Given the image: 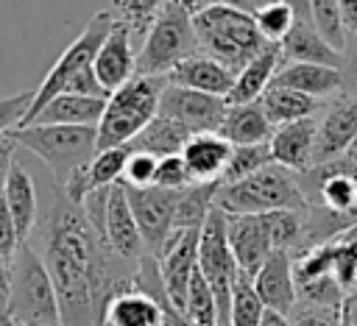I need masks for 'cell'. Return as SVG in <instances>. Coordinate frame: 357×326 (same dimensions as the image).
<instances>
[{"instance_id": "31", "label": "cell", "mask_w": 357, "mask_h": 326, "mask_svg": "<svg viewBox=\"0 0 357 326\" xmlns=\"http://www.w3.org/2000/svg\"><path fill=\"white\" fill-rule=\"evenodd\" d=\"M265 315V304L259 301L251 276L237 273L229 304V326H259Z\"/></svg>"}, {"instance_id": "51", "label": "cell", "mask_w": 357, "mask_h": 326, "mask_svg": "<svg viewBox=\"0 0 357 326\" xmlns=\"http://www.w3.org/2000/svg\"><path fill=\"white\" fill-rule=\"evenodd\" d=\"M184 11H190V14H198L201 8H206V6H212V3H218V0H176Z\"/></svg>"}, {"instance_id": "23", "label": "cell", "mask_w": 357, "mask_h": 326, "mask_svg": "<svg viewBox=\"0 0 357 326\" xmlns=\"http://www.w3.org/2000/svg\"><path fill=\"white\" fill-rule=\"evenodd\" d=\"M279 64H282L279 42H265V47L240 72H234V84H231V89L226 95V103H251V100H259V95L271 86Z\"/></svg>"}, {"instance_id": "48", "label": "cell", "mask_w": 357, "mask_h": 326, "mask_svg": "<svg viewBox=\"0 0 357 326\" xmlns=\"http://www.w3.org/2000/svg\"><path fill=\"white\" fill-rule=\"evenodd\" d=\"M298 22H310V0H284Z\"/></svg>"}, {"instance_id": "26", "label": "cell", "mask_w": 357, "mask_h": 326, "mask_svg": "<svg viewBox=\"0 0 357 326\" xmlns=\"http://www.w3.org/2000/svg\"><path fill=\"white\" fill-rule=\"evenodd\" d=\"M282 61H307V64H324V67H340V50H335L315 28L312 22H293L287 36L279 42Z\"/></svg>"}, {"instance_id": "44", "label": "cell", "mask_w": 357, "mask_h": 326, "mask_svg": "<svg viewBox=\"0 0 357 326\" xmlns=\"http://www.w3.org/2000/svg\"><path fill=\"white\" fill-rule=\"evenodd\" d=\"M14 159H17V142H14V137L6 131V134H0V195H3V187H6V178H8V173H11Z\"/></svg>"}, {"instance_id": "42", "label": "cell", "mask_w": 357, "mask_h": 326, "mask_svg": "<svg viewBox=\"0 0 357 326\" xmlns=\"http://www.w3.org/2000/svg\"><path fill=\"white\" fill-rule=\"evenodd\" d=\"M337 72H340V95H357V36L351 33H346Z\"/></svg>"}, {"instance_id": "53", "label": "cell", "mask_w": 357, "mask_h": 326, "mask_svg": "<svg viewBox=\"0 0 357 326\" xmlns=\"http://www.w3.org/2000/svg\"><path fill=\"white\" fill-rule=\"evenodd\" d=\"M0 326H20V323H17L6 309H0Z\"/></svg>"}, {"instance_id": "35", "label": "cell", "mask_w": 357, "mask_h": 326, "mask_svg": "<svg viewBox=\"0 0 357 326\" xmlns=\"http://www.w3.org/2000/svg\"><path fill=\"white\" fill-rule=\"evenodd\" d=\"M310 22L335 50H343L346 28H343V20H340L337 0H310Z\"/></svg>"}, {"instance_id": "16", "label": "cell", "mask_w": 357, "mask_h": 326, "mask_svg": "<svg viewBox=\"0 0 357 326\" xmlns=\"http://www.w3.org/2000/svg\"><path fill=\"white\" fill-rule=\"evenodd\" d=\"M226 237L234 254L237 270L254 276L273 251L265 212L262 215H226Z\"/></svg>"}, {"instance_id": "12", "label": "cell", "mask_w": 357, "mask_h": 326, "mask_svg": "<svg viewBox=\"0 0 357 326\" xmlns=\"http://www.w3.org/2000/svg\"><path fill=\"white\" fill-rule=\"evenodd\" d=\"M198 234H201V228H173L170 237L165 240L162 251L156 254L165 295L178 312L187 298L190 276L198 265Z\"/></svg>"}, {"instance_id": "8", "label": "cell", "mask_w": 357, "mask_h": 326, "mask_svg": "<svg viewBox=\"0 0 357 326\" xmlns=\"http://www.w3.org/2000/svg\"><path fill=\"white\" fill-rule=\"evenodd\" d=\"M114 17H117L114 11H98V14H92V17H89V22L81 28V33H78V36L64 47V53L56 59V64L50 67V72L45 75V81L33 89L31 109H28V114L22 117V123H20V125H28V123L36 117V111H39L50 98L61 95V92L67 89V84H70L81 70L92 67V61H95V53H98L100 42L106 39L109 28L114 25Z\"/></svg>"}, {"instance_id": "17", "label": "cell", "mask_w": 357, "mask_h": 326, "mask_svg": "<svg viewBox=\"0 0 357 326\" xmlns=\"http://www.w3.org/2000/svg\"><path fill=\"white\" fill-rule=\"evenodd\" d=\"M254 290L259 295V301L265 304V309L279 312V315H290V309L296 306V281H293V254L273 248L268 254V259L259 265V270L251 276Z\"/></svg>"}, {"instance_id": "32", "label": "cell", "mask_w": 357, "mask_h": 326, "mask_svg": "<svg viewBox=\"0 0 357 326\" xmlns=\"http://www.w3.org/2000/svg\"><path fill=\"white\" fill-rule=\"evenodd\" d=\"M273 159H271V148L268 142H259V145H231V153H229V162L223 167V176H220V184H231V181H240L262 167H268Z\"/></svg>"}, {"instance_id": "1", "label": "cell", "mask_w": 357, "mask_h": 326, "mask_svg": "<svg viewBox=\"0 0 357 326\" xmlns=\"http://www.w3.org/2000/svg\"><path fill=\"white\" fill-rule=\"evenodd\" d=\"M42 234V259L59 298L61 326H100L103 304L112 293L134 281L139 262L120 259L56 181L50 184Z\"/></svg>"}, {"instance_id": "15", "label": "cell", "mask_w": 357, "mask_h": 326, "mask_svg": "<svg viewBox=\"0 0 357 326\" xmlns=\"http://www.w3.org/2000/svg\"><path fill=\"white\" fill-rule=\"evenodd\" d=\"M100 237L126 262H139L142 254H145V245H142V237H139L134 212L128 206L123 181L109 184L106 212H103V223H100Z\"/></svg>"}, {"instance_id": "37", "label": "cell", "mask_w": 357, "mask_h": 326, "mask_svg": "<svg viewBox=\"0 0 357 326\" xmlns=\"http://www.w3.org/2000/svg\"><path fill=\"white\" fill-rule=\"evenodd\" d=\"M162 3H165V0H114V8H117L114 14H117L120 20H126V22L131 25L134 39L142 42V36H145V31L151 28L153 17L159 14Z\"/></svg>"}, {"instance_id": "18", "label": "cell", "mask_w": 357, "mask_h": 326, "mask_svg": "<svg viewBox=\"0 0 357 326\" xmlns=\"http://www.w3.org/2000/svg\"><path fill=\"white\" fill-rule=\"evenodd\" d=\"M315 134H318V120L315 117H304V120L276 125L271 139H268L271 159L276 164L293 170V173H304L307 167H312Z\"/></svg>"}, {"instance_id": "4", "label": "cell", "mask_w": 357, "mask_h": 326, "mask_svg": "<svg viewBox=\"0 0 357 326\" xmlns=\"http://www.w3.org/2000/svg\"><path fill=\"white\" fill-rule=\"evenodd\" d=\"M215 206L226 215H262L276 209L307 212V198L298 187L296 173L271 162L268 167L240 181L220 184L215 192Z\"/></svg>"}, {"instance_id": "36", "label": "cell", "mask_w": 357, "mask_h": 326, "mask_svg": "<svg viewBox=\"0 0 357 326\" xmlns=\"http://www.w3.org/2000/svg\"><path fill=\"white\" fill-rule=\"evenodd\" d=\"M254 22H257V31L262 33L265 42H282L287 36V31L293 28L296 17H293V11L284 0H273V3L257 6Z\"/></svg>"}, {"instance_id": "7", "label": "cell", "mask_w": 357, "mask_h": 326, "mask_svg": "<svg viewBox=\"0 0 357 326\" xmlns=\"http://www.w3.org/2000/svg\"><path fill=\"white\" fill-rule=\"evenodd\" d=\"M198 53L192 14L176 0H165L137 53V75H167L178 61Z\"/></svg>"}, {"instance_id": "24", "label": "cell", "mask_w": 357, "mask_h": 326, "mask_svg": "<svg viewBox=\"0 0 357 326\" xmlns=\"http://www.w3.org/2000/svg\"><path fill=\"white\" fill-rule=\"evenodd\" d=\"M103 109H106V98L61 92L50 98L28 125L33 123L36 125H98Z\"/></svg>"}, {"instance_id": "21", "label": "cell", "mask_w": 357, "mask_h": 326, "mask_svg": "<svg viewBox=\"0 0 357 326\" xmlns=\"http://www.w3.org/2000/svg\"><path fill=\"white\" fill-rule=\"evenodd\" d=\"M165 78H167V84L209 92V95H220V98H226L231 84H234V72L229 67H223L220 61L204 56V53H195V56L178 61Z\"/></svg>"}, {"instance_id": "52", "label": "cell", "mask_w": 357, "mask_h": 326, "mask_svg": "<svg viewBox=\"0 0 357 326\" xmlns=\"http://www.w3.org/2000/svg\"><path fill=\"white\" fill-rule=\"evenodd\" d=\"M218 3L231 6V8H240V11H248V14H254L257 6H259V0H218Z\"/></svg>"}, {"instance_id": "41", "label": "cell", "mask_w": 357, "mask_h": 326, "mask_svg": "<svg viewBox=\"0 0 357 326\" xmlns=\"http://www.w3.org/2000/svg\"><path fill=\"white\" fill-rule=\"evenodd\" d=\"M31 100H33V89L0 98V134L17 128V125L22 123V117H25L28 109H31Z\"/></svg>"}, {"instance_id": "25", "label": "cell", "mask_w": 357, "mask_h": 326, "mask_svg": "<svg viewBox=\"0 0 357 326\" xmlns=\"http://www.w3.org/2000/svg\"><path fill=\"white\" fill-rule=\"evenodd\" d=\"M218 134L229 145H259V142H268L271 139L273 125L265 117L259 100H251V103H229Z\"/></svg>"}, {"instance_id": "13", "label": "cell", "mask_w": 357, "mask_h": 326, "mask_svg": "<svg viewBox=\"0 0 357 326\" xmlns=\"http://www.w3.org/2000/svg\"><path fill=\"white\" fill-rule=\"evenodd\" d=\"M357 137V95H335L324 100V114L318 120L315 153L312 164L332 162L346 153L351 139Z\"/></svg>"}, {"instance_id": "9", "label": "cell", "mask_w": 357, "mask_h": 326, "mask_svg": "<svg viewBox=\"0 0 357 326\" xmlns=\"http://www.w3.org/2000/svg\"><path fill=\"white\" fill-rule=\"evenodd\" d=\"M198 270L209 281L218 304V326H229V304H231V287L237 279V262L229 248L226 237V212L212 206L206 215L201 234H198Z\"/></svg>"}, {"instance_id": "43", "label": "cell", "mask_w": 357, "mask_h": 326, "mask_svg": "<svg viewBox=\"0 0 357 326\" xmlns=\"http://www.w3.org/2000/svg\"><path fill=\"white\" fill-rule=\"evenodd\" d=\"M17 245H20V237H17L14 220H11V215H8V206H6V201H3V195H0V259L11 265V256H14Z\"/></svg>"}, {"instance_id": "3", "label": "cell", "mask_w": 357, "mask_h": 326, "mask_svg": "<svg viewBox=\"0 0 357 326\" xmlns=\"http://www.w3.org/2000/svg\"><path fill=\"white\" fill-rule=\"evenodd\" d=\"M20 326H61L59 298L45 259L25 240L8 265V295L3 306Z\"/></svg>"}, {"instance_id": "34", "label": "cell", "mask_w": 357, "mask_h": 326, "mask_svg": "<svg viewBox=\"0 0 357 326\" xmlns=\"http://www.w3.org/2000/svg\"><path fill=\"white\" fill-rule=\"evenodd\" d=\"M332 276L343 287V293L357 284V234L346 228L332 240Z\"/></svg>"}, {"instance_id": "29", "label": "cell", "mask_w": 357, "mask_h": 326, "mask_svg": "<svg viewBox=\"0 0 357 326\" xmlns=\"http://www.w3.org/2000/svg\"><path fill=\"white\" fill-rule=\"evenodd\" d=\"M218 187H220V181H192L190 187H184L178 192L173 228H201L206 215L215 206Z\"/></svg>"}, {"instance_id": "5", "label": "cell", "mask_w": 357, "mask_h": 326, "mask_svg": "<svg viewBox=\"0 0 357 326\" xmlns=\"http://www.w3.org/2000/svg\"><path fill=\"white\" fill-rule=\"evenodd\" d=\"M165 75H134L106 98V109L98 120V150L128 145L159 111Z\"/></svg>"}, {"instance_id": "47", "label": "cell", "mask_w": 357, "mask_h": 326, "mask_svg": "<svg viewBox=\"0 0 357 326\" xmlns=\"http://www.w3.org/2000/svg\"><path fill=\"white\" fill-rule=\"evenodd\" d=\"M159 326H192L170 301H162V320H159Z\"/></svg>"}, {"instance_id": "14", "label": "cell", "mask_w": 357, "mask_h": 326, "mask_svg": "<svg viewBox=\"0 0 357 326\" xmlns=\"http://www.w3.org/2000/svg\"><path fill=\"white\" fill-rule=\"evenodd\" d=\"M95 78L100 81V86L112 95L117 86H123L126 81H131L137 75V53H134V33L131 25L120 17H114V25L109 28L106 39L100 42L95 61H92Z\"/></svg>"}, {"instance_id": "30", "label": "cell", "mask_w": 357, "mask_h": 326, "mask_svg": "<svg viewBox=\"0 0 357 326\" xmlns=\"http://www.w3.org/2000/svg\"><path fill=\"white\" fill-rule=\"evenodd\" d=\"M181 315L192 323V326H218V304H215V293L209 287V281L204 279V273L192 270L190 276V287H187V298L181 306Z\"/></svg>"}, {"instance_id": "45", "label": "cell", "mask_w": 357, "mask_h": 326, "mask_svg": "<svg viewBox=\"0 0 357 326\" xmlns=\"http://www.w3.org/2000/svg\"><path fill=\"white\" fill-rule=\"evenodd\" d=\"M340 326H357V284L343 293L340 301Z\"/></svg>"}, {"instance_id": "22", "label": "cell", "mask_w": 357, "mask_h": 326, "mask_svg": "<svg viewBox=\"0 0 357 326\" xmlns=\"http://www.w3.org/2000/svg\"><path fill=\"white\" fill-rule=\"evenodd\" d=\"M271 84L304 92V95L318 98V100H326V98H335L340 92V72H337V67H324V64L282 61Z\"/></svg>"}, {"instance_id": "27", "label": "cell", "mask_w": 357, "mask_h": 326, "mask_svg": "<svg viewBox=\"0 0 357 326\" xmlns=\"http://www.w3.org/2000/svg\"><path fill=\"white\" fill-rule=\"evenodd\" d=\"M259 106L265 111V117L271 120V125H284L293 120H304V117H315L324 109V100L310 98L304 92L287 89V86H276L271 84L262 95H259Z\"/></svg>"}, {"instance_id": "40", "label": "cell", "mask_w": 357, "mask_h": 326, "mask_svg": "<svg viewBox=\"0 0 357 326\" xmlns=\"http://www.w3.org/2000/svg\"><path fill=\"white\" fill-rule=\"evenodd\" d=\"M287 318L293 326H340V309L337 306L296 304Z\"/></svg>"}, {"instance_id": "2", "label": "cell", "mask_w": 357, "mask_h": 326, "mask_svg": "<svg viewBox=\"0 0 357 326\" xmlns=\"http://www.w3.org/2000/svg\"><path fill=\"white\" fill-rule=\"evenodd\" d=\"M192 31L198 39V53L220 61L231 72H240L265 47L254 14L223 3H212L192 14Z\"/></svg>"}, {"instance_id": "49", "label": "cell", "mask_w": 357, "mask_h": 326, "mask_svg": "<svg viewBox=\"0 0 357 326\" xmlns=\"http://www.w3.org/2000/svg\"><path fill=\"white\" fill-rule=\"evenodd\" d=\"M259 326H293V323H290V318H287V315H279V312L265 309V315H262V323H259Z\"/></svg>"}, {"instance_id": "6", "label": "cell", "mask_w": 357, "mask_h": 326, "mask_svg": "<svg viewBox=\"0 0 357 326\" xmlns=\"http://www.w3.org/2000/svg\"><path fill=\"white\" fill-rule=\"evenodd\" d=\"M17 148L33 153L53 176L56 184H64L73 170L86 164L98 153V128L95 125H17L8 131Z\"/></svg>"}, {"instance_id": "46", "label": "cell", "mask_w": 357, "mask_h": 326, "mask_svg": "<svg viewBox=\"0 0 357 326\" xmlns=\"http://www.w3.org/2000/svg\"><path fill=\"white\" fill-rule=\"evenodd\" d=\"M337 6H340V20L346 33L357 36V0H337Z\"/></svg>"}, {"instance_id": "33", "label": "cell", "mask_w": 357, "mask_h": 326, "mask_svg": "<svg viewBox=\"0 0 357 326\" xmlns=\"http://www.w3.org/2000/svg\"><path fill=\"white\" fill-rule=\"evenodd\" d=\"M265 220H268L273 248H282V251H290V254H296L301 248V242H304V212L276 209V212H265Z\"/></svg>"}, {"instance_id": "54", "label": "cell", "mask_w": 357, "mask_h": 326, "mask_svg": "<svg viewBox=\"0 0 357 326\" xmlns=\"http://www.w3.org/2000/svg\"><path fill=\"white\" fill-rule=\"evenodd\" d=\"M262 3H273V0H259V6H262Z\"/></svg>"}, {"instance_id": "38", "label": "cell", "mask_w": 357, "mask_h": 326, "mask_svg": "<svg viewBox=\"0 0 357 326\" xmlns=\"http://www.w3.org/2000/svg\"><path fill=\"white\" fill-rule=\"evenodd\" d=\"M192 178H190V170L181 159V153H173V156H162L156 159V176H153V187H165V189H184L190 187Z\"/></svg>"}, {"instance_id": "39", "label": "cell", "mask_w": 357, "mask_h": 326, "mask_svg": "<svg viewBox=\"0 0 357 326\" xmlns=\"http://www.w3.org/2000/svg\"><path fill=\"white\" fill-rule=\"evenodd\" d=\"M153 176H156V156L131 150L120 181L128 184V187H151L153 184Z\"/></svg>"}, {"instance_id": "28", "label": "cell", "mask_w": 357, "mask_h": 326, "mask_svg": "<svg viewBox=\"0 0 357 326\" xmlns=\"http://www.w3.org/2000/svg\"><path fill=\"white\" fill-rule=\"evenodd\" d=\"M187 139H190V131L184 125H178L176 120L156 111V117L128 142V150H139V153H151V156L162 159V156L181 153Z\"/></svg>"}, {"instance_id": "11", "label": "cell", "mask_w": 357, "mask_h": 326, "mask_svg": "<svg viewBox=\"0 0 357 326\" xmlns=\"http://www.w3.org/2000/svg\"><path fill=\"white\" fill-rule=\"evenodd\" d=\"M226 109H229L226 98L187 89V86H176V84H167L162 89V98H159V114L176 120L190 134L218 131Z\"/></svg>"}, {"instance_id": "19", "label": "cell", "mask_w": 357, "mask_h": 326, "mask_svg": "<svg viewBox=\"0 0 357 326\" xmlns=\"http://www.w3.org/2000/svg\"><path fill=\"white\" fill-rule=\"evenodd\" d=\"M3 201L8 206V215L14 220V228H17V237L20 242H25L31 237V231L36 228V220H39V192H36V181L33 176L28 173V167L22 162L14 159L11 164V173L6 178V187H3Z\"/></svg>"}, {"instance_id": "50", "label": "cell", "mask_w": 357, "mask_h": 326, "mask_svg": "<svg viewBox=\"0 0 357 326\" xmlns=\"http://www.w3.org/2000/svg\"><path fill=\"white\" fill-rule=\"evenodd\" d=\"M6 295H8V262L0 259V309L6 306Z\"/></svg>"}, {"instance_id": "10", "label": "cell", "mask_w": 357, "mask_h": 326, "mask_svg": "<svg viewBox=\"0 0 357 326\" xmlns=\"http://www.w3.org/2000/svg\"><path fill=\"white\" fill-rule=\"evenodd\" d=\"M126 187L128 206L134 212L145 254L156 256L165 245V240L173 231V217H176V203L181 189H165V187Z\"/></svg>"}, {"instance_id": "20", "label": "cell", "mask_w": 357, "mask_h": 326, "mask_svg": "<svg viewBox=\"0 0 357 326\" xmlns=\"http://www.w3.org/2000/svg\"><path fill=\"white\" fill-rule=\"evenodd\" d=\"M229 153H231V145L218 131L190 134V139L181 148V159L192 181H220Z\"/></svg>"}]
</instances>
